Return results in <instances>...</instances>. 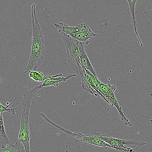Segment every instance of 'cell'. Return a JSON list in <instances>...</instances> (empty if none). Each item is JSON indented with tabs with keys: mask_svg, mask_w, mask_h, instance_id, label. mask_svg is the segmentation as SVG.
Wrapping results in <instances>:
<instances>
[{
	"mask_svg": "<svg viewBox=\"0 0 152 152\" xmlns=\"http://www.w3.org/2000/svg\"><path fill=\"white\" fill-rule=\"evenodd\" d=\"M6 111L7 112L10 113L11 115H15V111L14 108H8L6 110Z\"/></svg>",
	"mask_w": 152,
	"mask_h": 152,
	"instance_id": "obj_13",
	"label": "cell"
},
{
	"mask_svg": "<svg viewBox=\"0 0 152 152\" xmlns=\"http://www.w3.org/2000/svg\"><path fill=\"white\" fill-rule=\"evenodd\" d=\"M60 131L66 133L72 138L75 142H83L86 144H92L102 147L106 149L112 148L110 145L103 139L94 135H84L80 133H75L62 127L61 128Z\"/></svg>",
	"mask_w": 152,
	"mask_h": 152,
	"instance_id": "obj_6",
	"label": "cell"
},
{
	"mask_svg": "<svg viewBox=\"0 0 152 152\" xmlns=\"http://www.w3.org/2000/svg\"><path fill=\"white\" fill-rule=\"evenodd\" d=\"M94 135L103 139L117 152H138L139 147L146 144L145 142H138L134 140L118 139L98 132H94Z\"/></svg>",
	"mask_w": 152,
	"mask_h": 152,
	"instance_id": "obj_4",
	"label": "cell"
},
{
	"mask_svg": "<svg viewBox=\"0 0 152 152\" xmlns=\"http://www.w3.org/2000/svg\"><path fill=\"white\" fill-rule=\"evenodd\" d=\"M58 31L62 36L64 42L67 56L68 61L71 68L81 77L84 74V67L80 60L78 48L79 42L61 29Z\"/></svg>",
	"mask_w": 152,
	"mask_h": 152,
	"instance_id": "obj_2",
	"label": "cell"
},
{
	"mask_svg": "<svg viewBox=\"0 0 152 152\" xmlns=\"http://www.w3.org/2000/svg\"><path fill=\"white\" fill-rule=\"evenodd\" d=\"M62 75V74L60 73L54 75H47L46 79L41 84L42 87L45 86H48L53 85L57 87L59 83L64 82L70 78L74 76H76L77 75L76 74H69L65 77H61Z\"/></svg>",
	"mask_w": 152,
	"mask_h": 152,
	"instance_id": "obj_8",
	"label": "cell"
},
{
	"mask_svg": "<svg viewBox=\"0 0 152 152\" xmlns=\"http://www.w3.org/2000/svg\"><path fill=\"white\" fill-rule=\"evenodd\" d=\"M25 75L28 78L32 79L34 83L39 82H43L45 79V75L41 71H28L24 72Z\"/></svg>",
	"mask_w": 152,
	"mask_h": 152,
	"instance_id": "obj_11",
	"label": "cell"
},
{
	"mask_svg": "<svg viewBox=\"0 0 152 152\" xmlns=\"http://www.w3.org/2000/svg\"><path fill=\"white\" fill-rule=\"evenodd\" d=\"M57 29L62 30L78 41L86 44L89 42L88 40L92 37L100 36L95 33L89 26L85 23L77 25L75 27H71L62 22H59L56 26Z\"/></svg>",
	"mask_w": 152,
	"mask_h": 152,
	"instance_id": "obj_3",
	"label": "cell"
},
{
	"mask_svg": "<svg viewBox=\"0 0 152 152\" xmlns=\"http://www.w3.org/2000/svg\"><path fill=\"white\" fill-rule=\"evenodd\" d=\"M36 3L31 6L32 24V38L30 55L25 72L35 71L41 64L45 55L44 40L42 30L37 17Z\"/></svg>",
	"mask_w": 152,
	"mask_h": 152,
	"instance_id": "obj_1",
	"label": "cell"
},
{
	"mask_svg": "<svg viewBox=\"0 0 152 152\" xmlns=\"http://www.w3.org/2000/svg\"><path fill=\"white\" fill-rule=\"evenodd\" d=\"M84 72L80 85L85 91L96 97H100L97 90L101 82L99 78L84 68Z\"/></svg>",
	"mask_w": 152,
	"mask_h": 152,
	"instance_id": "obj_7",
	"label": "cell"
},
{
	"mask_svg": "<svg viewBox=\"0 0 152 152\" xmlns=\"http://www.w3.org/2000/svg\"><path fill=\"white\" fill-rule=\"evenodd\" d=\"M19 98V97H15L14 100L10 102L9 104H7L6 106H4L0 102V112L3 113L4 112L6 111V110L7 109L8 107L10 106L12 103L17 99Z\"/></svg>",
	"mask_w": 152,
	"mask_h": 152,
	"instance_id": "obj_12",
	"label": "cell"
},
{
	"mask_svg": "<svg viewBox=\"0 0 152 152\" xmlns=\"http://www.w3.org/2000/svg\"><path fill=\"white\" fill-rule=\"evenodd\" d=\"M123 1L125 2L126 6L129 10L131 14L132 22L134 24V29L135 32L136 34L141 46H143V45L139 36L136 27V22L135 20V9L136 2L137 0H127Z\"/></svg>",
	"mask_w": 152,
	"mask_h": 152,
	"instance_id": "obj_10",
	"label": "cell"
},
{
	"mask_svg": "<svg viewBox=\"0 0 152 152\" xmlns=\"http://www.w3.org/2000/svg\"><path fill=\"white\" fill-rule=\"evenodd\" d=\"M116 89L115 84L108 83L106 84L101 82L97 90L100 97L102 96L104 100L111 107L115 106L119 113V115L121 121L125 125L131 126L132 124L125 116V114L123 112L122 108L120 106L115 96L114 92Z\"/></svg>",
	"mask_w": 152,
	"mask_h": 152,
	"instance_id": "obj_5",
	"label": "cell"
},
{
	"mask_svg": "<svg viewBox=\"0 0 152 152\" xmlns=\"http://www.w3.org/2000/svg\"><path fill=\"white\" fill-rule=\"evenodd\" d=\"M85 43L79 42L78 48L80 62L84 68L90 72L96 77H98L88 57L84 48Z\"/></svg>",
	"mask_w": 152,
	"mask_h": 152,
	"instance_id": "obj_9",
	"label": "cell"
}]
</instances>
